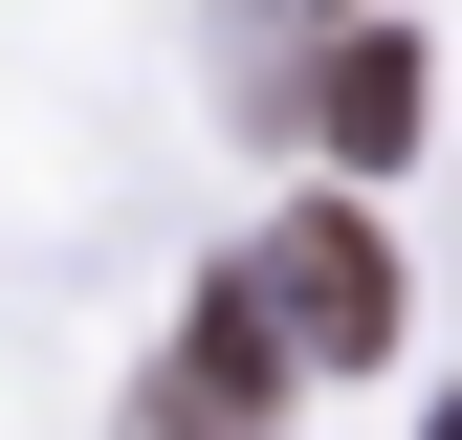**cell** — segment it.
Masks as SVG:
<instances>
[{
    "mask_svg": "<svg viewBox=\"0 0 462 440\" xmlns=\"http://www.w3.org/2000/svg\"><path fill=\"white\" fill-rule=\"evenodd\" d=\"M243 330H264V353H309V374L396 353V243H374L353 198H309V220H286V243L243 264Z\"/></svg>",
    "mask_w": 462,
    "mask_h": 440,
    "instance_id": "obj_1",
    "label": "cell"
},
{
    "mask_svg": "<svg viewBox=\"0 0 462 440\" xmlns=\"http://www.w3.org/2000/svg\"><path fill=\"white\" fill-rule=\"evenodd\" d=\"M309 133L330 154H396V133H419V44H330V67H309Z\"/></svg>",
    "mask_w": 462,
    "mask_h": 440,
    "instance_id": "obj_2",
    "label": "cell"
},
{
    "mask_svg": "<svg viewBox=\"0 0 462 440\" xmlns=\"http://www.w3.org/2000/svg\"><path fill=\"white\" fill-rule=\"evenodd\" d=\"M133 440H220V418H199V397H154V418H133Z\"/></svg>",
    "mask_w": 462,
    "mask_h": 440,
    "instance_id": "obj_3",
    "label": "cell"
}]
</instances>
